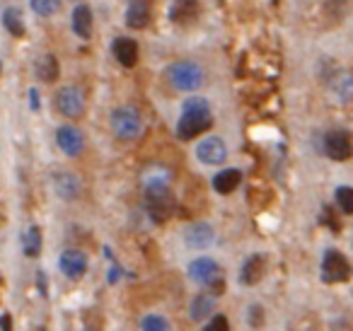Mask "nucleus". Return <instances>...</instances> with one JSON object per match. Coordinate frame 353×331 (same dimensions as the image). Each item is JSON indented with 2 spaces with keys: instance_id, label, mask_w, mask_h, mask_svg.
I'll list each match as a JSON object with an SVG mask.
<instances>
[{
  "instance_id": "nucleus-27",
  "label": "nucleus",
  "mask_w": 353,
  "mask_h": 331,
  "mask_svg": "<svg viewBox=\"0 0 353 331\" xmlns=\"http://www.w3.org/2000/svg\"><path fill=\"white\" fill-rule=\"evenodd\" d=\"M351 90H353V85H351V75L348 73H341L339 75V80H334V92H336L343 102L351 99Z\"/></svg>"
},
{
  "instance_id": "nucleus-19",
  "label": "nucleus",
  "mask_w": 353,
  "mask_h": 331,
  "mask_svg": "<svg viewBox=\"0 0 353 331\" xmlns=\"http://www.w3.org/2000/svg\"><path fill=\"white\" fill-rule=\"evenodd\" d=\"M73 32L80 39H90L92 37V10L88 6H78L73 10Z\"/></svg>"
},
{
  "instance_id": "nucleus-17",
  "label": "nucleus",
  "mask_w": 353,
  "mask_h": 331,
  "mask_svg": "<svg viewBox=\"0 0 353 331\" xmlns=\"http://www.w3.org/2000/svg\"><path fill=\"white\" fill-rule=\"evenodd\" d=\"M261 276H264V257H261V254H252L240 268V283L247 288L256 285Z\"/></svg>"
},
{
  "instance_id": "nucleus-15",
  "label": "nucleus",
  "mask_w": 353,
  "mask_h": 331,
  "mask_svg": "<svg viewBox=\"0 0 353 331\" xmlns=\"http://www.w3.org/2000/svg\"><path fill=\"white\" fill-rule=\"evenodd\" d=\"M218 273H221V268H218V263L211 257H201L189 263V278L196 283H211Z\"/></svg>"
},
{
  "instance_id": "nucleus-3",
  "label": "nucleus",
  "mask_w": 353,
  "mask_h": 331,
  "mask_svg": "<svg viewBox=\"0 0 353 331\" xmlns=\"http://www.w3.org/2000/svg\"><path fill=\"white\" fill-rule=\"evenodd\" d=\"M112 131L121 141H136L143 133V119L138 109L133 107H119L112 112Z\"/></svg>"
},
{
  "instance_id": "nucleus-10",
  "label": "nucleus",
  "mask_w": 353,
  "mask_h": 331,
  "mask_svg": "<svg viewBox=\"0 0 353 331\" xmlns=\"http://www.w3.org/2000/svg\"><path fill=\"white\" fill-rule=\"evenodd\" d=\"M59 268L63 276L80 278V276H85V271H88V257H85L83 252H78V249H68V252L61 254Z\"/></svg>"
},
{
  "instance_id": "nucleus-23",
  "label": "nucleus",
  "mask_w": 353,
  "mask_h": 331,
  "mask_svg": "<svg viewBox=\"0 0 353 331\" xmlns=\"http://www.w3.org/2000/svg\"><path fill=\"white\" fill-rule=\"evenodd\" d=\"M22 252L27 254V257H39L41 252V232L37 225H32V228L25 230V234H22Z\"/></svg>"
},
{
  "instance_id": "nucleus-14",
  "label": "nucleus",
  "mask_w": 353,
  "mask_h": 331,
  "mask_svg": "<svg viewBox=\"0 0 353 331\" xmlns=\"http://www.w3.org/2000/svg\"><path fill=\"white\" fill-rule=\"evenodd\" d=\"M201 12L199 0H172L170 6V17L172 22H179V25H189L194 22Z\"/></svg>"
},
{
  "instance_id": "nucleus-1",
  "label": "nucleus",
  "mask_w": 353,
  "mask_h": 331,
  "mask_svg": "<svg viewBox=\"0 0 353 331\" xmlns=\"http://www.w3.org/2000/svg\"><path fill=\"white\" fill-rule=\"evenodd\" d=\"M213 126V112L206 97H189L182 104V117L176 121V136L182 141H192L199 133Z\"/></svg>"
},
{
  "instance_id": "nucleus-21",
  "label": "nucleus",
  "mask_w": 353,
  "mask_h": 331,
  "mask_svg": "<svg viewBox=\"0 0 353 331\" xmlns=\"http://www.w3.org/2000/svg\"><path fill=\"white\" fill-rule=\"evenodd\" d=\"M213 310H216V297L213 295H196L192 300V319L194 321H203L206 317L213 314Z\"/></svg>"
},
{
  "instance_id": "nucleus-11",
  "label": "nucleus",
  "mask_w": 353,
  "mask_h": 331,
  "mask_svg": "<svg viewBox=\"0 0 353 331\" xmlns=\"http://www.w3.org/2000/svg\"><path fill=\"white\" fill-rule=\"evenodd\" d=\"M54 191H56L59 199L73 201V199H78L80 191H83V181H80L75 174H70V172H56L54 174Z\"/></svg>"
},
{
  "instance_id": "nucleus-9",
  "label": "nucleus",
  "mask_w": 353,
  "mask_h": 331,
  "mask_svg": "<svg viewBox=\"0 0 353 331\" xmlns=\"http://www.w3.org/2000/svg\"><path fill=\"white\" fill-rule=\"evenodd\" d=\"M56 146L61 148V152L68 157H75L83 152L85 148V136L75 126H61L56 131Z\"/></svg>"
},
{
  "instance_id": "nucleus-5",
  "label": "nucleus",
  "mask_w": 353,
  "mask_h": 331,
  "mask_svg": "<svg viewBox=\"0 0 353 331\" xmlns=\"http://www.w3.org/2000/svg\"><path fill=\"white\" fill-rule=\"evenodd\" d=\"M348 276H351V263H348V259L343 257L341 252H336V249L324 252V259H322L324 283H343V281H348Z\"/></svg>"
},
{
  "instance_id": "nucleus-32",
  "label": "nucleus",
  "mask_w": 353,
  "mask_h": 331,
  "mask_svg": "<svg viewBox=\"0 0 353 331\" xmlns=\"http://www.w3.org/2000/svg\"><path fill=\"white\" fill-rule=\"evenodd\" d=\"M85 331H97V329H85Z\"/></svg>"
},
{
  "instance_id": "nucleus-13",
  "label": "nucleus",
  "mask_w": 353,
  "mask_h": 331,
  "mask_svg": "<svg viewBox=\"0 0 353 331\" xmlns=\"http://www.w3.org/2000/svg\"><path fill=\"white\" fill-rule=\"evenodd\" d=\"M112 54L123 68H133V66L138 63V54H141V51H138V44L133 39L119 37V39H114V44H112Z\"/></svg>"
},
{
  "instance_id": "nucleus-8",
  "label": "nucleus",
  "mask_w": 353,
  "mask_h": 331,
  "mask_svg": "<svg viewBox=\"0 0 353 331\" xmlns=\"http://www.w3.org/2000/svg\"><path fill=\"white\" fill-rule=\"evenodd\" d=\"M196 157L203 162V165H223L228 157V146L223 138L211 136V138H203L196 148Z\"/></svg>"
},
{
  "instance_id": "nucleus-2",
  "label": "nucleus",
  "mask_w": 353,
  "mask_h": 331,
  "mask_svg": "<svg viewBox=\"0 0 353 331\" xmlns=\"http://www.w3.org/2000/svg\"><path fill=\"white\" fill-rule=\"evenodd\" d=\"M145 208L155 223H165L172 215L174 201H172L170 186H167L165 181H150V184L145 186Z\"/></svg>"
},
{
  "instance_id": "nucleus-29",
  "label": "nucleus",
  "mask_w": 353,
  "mask_h": 331,
  "mask_svg": "<svg viewBox=\"0 0 353 331\" xmlns=\"http://www.w3.org/2000/svg\"><path fill=\"white\" fill-rule=\"evenodd\" d=\"M206 285L211 288V292H213V295H221V292L225 290V281H223L221 276H216V278H213L211 283H206Z\"/></svg>"
},
{
  "instance_id": "nucleus-7",
  "label": "nucleus",
  "mask_w": 353,
  "mask_h": 331,
  "mask_svg": "<svg viewBox=\"0 0 353 331\" xmlns=\"http://www.w3.org/2000/svg\"><path fill=\"white\" fill-rule=\"evenodd\" d=\"M56 109H59L63 117L68 119H78L85 112V94L78 88H61L56 94Z\"/></svg>"
},
{
  "instance_id": "nucleus-6",
  "label": "nucleus",
  "mask_w": 353,
  "mask_h": 331,
  "mask_svg": "<svg viewBox=\"0 0 353 331\" xmlns=\"http://www.w3.org/2000/svg\"><path fill=\"white\" fill-rule=\"evenodd\" d=\"M324 152H327L332 160L336 162H346L353 155V146H351V133L346 128H334L324 136Z\"/></svg>"
},
{
  "instance_id": "nucleus-22",
  "label": "nucleus",
  "mask_w": 353,
  "mask_h": 331,
  "mask_svg": "<svg viewBox=\"0 0 353 331\" xmlns=\"http://www.w3.org/2000/svg\"><path fill=\"white\" fill-rule=\"evenodd\" d=\"M3 25H6V30L10 32L12 37H25L27 34L22 12L15 10V8H8V10H3Z\"/></svg>"
},
{
  "instance_id": "nucleus-18",
  "label": "nucleus",
  "mask_w": 353,
  "mask_h": 331,
  "mask_svg": "<svg viewBox=\"0 0 353 331\" xmlns=\"http://www.w3.org/2000/svg\"><path fill=\"white\" fill-rule=\"evenodd\" d=\"M242 181V172L235 170V167H228V170L218 172L216 177H213V189L218 191V194H232V191L240 186Z\"/></svg>"
},
{
  "instance_id": "nucleus-20",
  "label": "nucleus",
  "mask_w": 353,
  "mask_h": 331,
  "mask_svg": "<svg viewBox=\"0 0 353 331\" xmlns=\"http://www.w3.org/2000/svg\"><path fill=\"white\" fill-rule=\"evenodd\" d=\"M37 78L41 83H54L59 78V61H56L54 54H44L37 61Z\"/></svg>"
},
{
  "instance_id": "nucleus-30",
  "label": "nucleus",
  "mask_w": 353,
  "mask_h": 331,
  "mask_svg": "<svg viewBox=\"0 0 353 331\" xmlns=\"http://www.w3.org/2000/svg\"><path fill=\"white\" fill-rule=\"evenodd\" d=\"M250 314H252V326H259L261 324V307H252V310H250Z\"/></svg>"
},
{
  "instance_id": "nucleus-25",
  "label": "nucleus",
  "mask_w": 353,
  "mask_h": 331,
  "mask_svg": "<svg viewBox=\"0 0 353 331\" xmlns=\"http://www.w3.org/2000/svg\"><path fill=\"white\" fill-rule=\"evenodd\" d=\"M30 3H32V10L41 17L54 15V12H59V8H61V0H30Z\"/></svg>"
},
{
  "instance_id": "nucleus-16",
  "label": "nucleus",
  "mask_w": 353,
  "mask_h": 331,
  "mask_svg": "<svg viewBox=\"0 0 353 331\" xmlns=\"http://www.w3.org/2000/svg\"><path fill=\"white\" fill-rule=\"evenodd\" d=\"M150 22V6L148 0H131L126 8V25L131 30H143Z\"/></svg>"
},
{
  "instance_id": "nucleus-31",
  "label": "nucleus",
  "mask_w": 353,
  "mask_h": 331,
  "mask_svg": "<svg viewBox=\"0 0 353 331\" xmlns=\"http://www.w3.org/2000/svg\"><path fill=\"white\" fill-rule=\"evenodd\" d=\"M30 97H32V109L39 107V99H37V90H30Z\"/></svg>"
},
{
  "instance_id": "nucleus-26",
  "label": "nucleus",
  "mask_w": 353,
  "mask_h": 331,
  "mask_svg": "<svg viewBox=\"0 0 353 331\" xmlns=\"http://www.w3.org/2000/svg\"><path fill=\"white\" fill-rule=\"evenodd\" d=\"M334 199H336V205L341 208V213H353V189L351 186H339Z\"/></svg>"
},
{
  "instance_id": "nucleus-4",
  "label": "nucleus",
  "mask_w": 353,
  "mask_h": 331,
  "mask_svg": "<svg viewBox=\"0 0 353 331\" xmlns=\"http://www.w3.org/2000/svg\"><path fill=\"white\" fill-rule=\"evenodd\" d=\"M167 75H170V83L176 90H187V92L199 90L203 85V68L194 61H176V63L170 66Z\"/></svg>"
},
{
  "instance_id": "nucleus-12",
  "label": "nucleus",
  "mask_w": 353,
  "mask_h": 331,
  "mask_svg": "<svg viewBox=\"0 0 353 331\" xmlns=\"http://www.w3.org/2000/svg\"><path fill=\"white\" fill-rule=\"evenodd\" d=\"M213 239H216V232L208 223H194L184 232V242L189 249H206L213 244Z\"/></svg>"
},
{
  "instance_id": "nucleus-28",
  "label": "nucleus",
  "mask_w": 353,
  "mask_h": 331,
  "mask_svg": "<svg viewBox=\"0 0 353 331\" xmlns=\"http://www.w3.org/2000/svg\"><path fill=\"white\" fill-rule=\"evenodd\" d=\"M203 331H230V324H228V317L225 314H216L206 326Z\"/></svg>"
},
{
  "instance_id": "nucleus-24",
  "label": "nucleus",
  "mask_w": 353,
  "mask_h": 331,
  "mask_svg": "<svg viewBox=\"0 0 353 331\" xmlns=\"http://www.w3.org/2000/svg\"><path fill=\"white\" fill-rule=\"evenodd\" d=\"M141 331H170V321L162 314H145L141 321Z\"/></svg>"
}]
</instances>
